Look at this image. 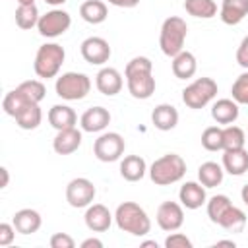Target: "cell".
<instances>
[{"instance_id":"74e56055","label":"cell","mask_w":248,"mask_h":248,"mask_svg":"<svg viewBox=\"0 0 248 248\" xmlns=\"http://www.w3.org/2000/svg\"><path fill=\"white\" fill-rule=\"evenodd\" d=\"M165 246H167V248H192V240H190L186 234L172 231V234L167 236Z\"/></svg>"},{"instance_id":"83f0119b","label":"cell","mask_w":248,"mask_h":248,"mask_svg":"<svg viewBox=\"0 0 248 248\" xmlns=\"http://www.w3.org/2000/svg\"><path fill=\"white\" fill-rule=\"evenodd\" d=\"M223 176H225V169L215 163V161H205L200 165L198 169V180L205 186V188H215L223 182Z\"/></svg>"},{"instance_id":"30bf717a","label":"cell","mask_w":248,"mask_h":248,"mask_svg":"<svg viewBox=\"0 0 248 248\" xmlns=\"http://www.w3.org/2000/svg\"><path fill=\"white\" fill-rule=\"evenodd\" d=\"M95 194H97L95 184L83 176L70 180L66 186V202L76 209L91 205V202L95 200Z\"/></svg>"},{"instance_id":"f546056e","label":"cell","mask_w":248,"mask_h":248,"mask_svg":"<svg viewBox=\"0 0 248 248\" xmlns=\"http://www.w3.org/2000/svg\"><path fill=\"white\" fill-rule=\"evenodd\" d=\"M184 10L190 16L202 17V19H209V17L217 16L215 0H184Z\"/></svg>"},{"instance_id":"5b68a950","label":"cell","mask_w":248,"mask_h":248,"mask_svg":"<svg viewBox=\"0 0 248 248\" xmlns=\"http://www.w3.org/2000/svg\"><path fill=\"white\" fill-rule=\"evenodd\" d=\"M64 58H66V50L58 43L41 45L37 48L35 62H33V70H35L37 78L50 79V78L58 76V72H60V68L64 64Z\"/></svg>"},{"instance_id":"f1b7e54d","label":"cell","mask_w":248,"mask_h":248,"mask_svg":"<svg viewBox=\"0 0 248 248\" xmlns=\"http://www.w3.org/2000/svg\"><path fill=\"white\" fill-rule=\"evenodd\" d=\"M14 118L21 130H35L43 120V112H41L39 103H27Z\"/></svg>"},{"instance_id":"7402d4cb","label":"cell","mask_w":248,"mask_h":248,"mask_svg":"<svg viewBox=\"0 0 248 248\" xmlns=\"http://www.w3.org/2000/svg\"><path fill=\"white\" fill-rule=\"evenodd\" d=\"M48 124L58 132L66 128H74L78 124V116L68 105H52L48 110Z\"/></svg>"},{"instance_id":"7c38bea8","label":"cell","mask_w":248,"mask_h":248,"mask_svg":"<svg viewBox=\"0 0 248 248\" xmlns=\"http://www.w3.org/2000/svg\"><path fill=\"white\" fill-rule=\"evenodd\" d=\"M79 52H81L83 60L93 66H101V64L108 62V58H110V46L103 37H87L81 43Z\"/></svg>"},{"instance_id":"5bb4252c","label":"cell","mask_w":248,"mask_h":248,"mask_svg":"<svg viewBox=\"0 0 248 248\" xmlns=\"http://www.w3.org/2000/svg\"><path fill=\"white\" fill-rule=\"evenodd\" d=\"M83 221H85V225H87L89 231H93V232H105V231H108V227L112 223V213L103 203H91V205H87V211L83 215Z\"/></svg>"},{"instance_id":"c3c4849f","label":"cell","mask_w":248,"mask_h":248,"mask_svg":"<svg viewBox=\"0 0 248 248\" xmlns=\"http://www.w3.org/2000/svg\"><path fill=\"white\" fill-rule=\"evenodd\" d=\"M141 246H153V248H157V242L155 240H145Z\"/></svg>"},{"instance_id":"e575fe53","label":"cell","mask_w":248,"mask_h":248,"mask_svg":"<svg viewBox=\"0 0 248 248\" xmlns=\"http://www.w3.org/2000/svg\"><path fill=\"white\" fill-rule=\"evenodd\" d=\"M29 101H25V97L17 91V89H12V91H8L6 95H4V101H2V108H4V112L6 114H10V116H16L25 105H27Z\"/></svg>"},{"instance_id":"ee69618b","label":"cell","mask_w":248,"mask_h":248,"mask_svg":"<svg viewBox=\"0 0 248 248\" xmlns=\"http://www.w3.org/2000/svg\"><path fill=\"white\" fill-rule=\"evenodd\" d=\"M0 172H2V184H0V188H6V186H8V182H10L8 169H6V167H2V169H0Z\"/></svg>"},{"instance_id":"484cf974","label":"cell","mask_w":248,"mask_h":248,"mask_svg":"<svg viewBox=\"0 0 248 248\" xmlns=\"http://www.w3.org/2000/svg\"><path fill=\"white\" fill-rule=\"evenodd\" d=\"M215 225L223 227V229L229 231V232H240V231L246 227V213H244L240 207H236V205L231 203V205L225 209V213L219 217V221H217Z\"/></svg>"},{"instance_id":"52a82bcc","label":"cell","mask_w":248,"mask_h":248,"mask_svg":"<svg viewBox=\"0 0 248 248\" xmlns=\"http://www.w3.org/2000/svg\"><path fill=\"white\" fill-rule=\"evenodd\" d=\"M56 95L66 101H79L91 89V79L81 72H66L56 78Z\"/></svg>"},{"instance_id":"9c48e42d","label":"cell","mask_w":248,"mask_h":248,"mask_svg":"<svg viewBox=\"0 0 248 248\" xmlns=\"http://www.w3.org/2000/svg\"><path fill=\"white\" fill-rule=\"evenodd\" d=\"M72 25V17L68 12L64 10H50L46 12L45 16L39 17V23H37V29L43 37H48V39H54V37H60L64 35Z\"/></svg>"},{"instance_id":"603a6c76","label":"cell","mask_w":248,"mask_h":248,"mask_svg":"<svg viewBox=\"0 0 248 248\" xmlns=\"http://www.w3.org/2000/svg\"><path fill=\"white\" fill-rule=\"evenodd\" d=\"M145 172H147V165H145V159L140 155H128L120 161V176L128 182L141 180Z\"/></svg>"},{"instance_id":"f6af8a7d","label":"cell","mask_w":248,"mask_h":248,"mask_svg":"<svg viewBox=\"0 0 248 248\" xmlns=\"http://www.w3.org/2000/svg\"><path fill=\"white\" fill-rule=\"evenodd\" d=\"M215 246H231V248H234L236 244H234V240H217Z\"/></svg>"},{"instance_id":"6da1fadb","label":"cell","mask_w":248,"mask_h":248,"mask_svg":"<svg viewBox=\"0 0 248 248\" xmlns=\"http://www.w3.org/2000/svg\"><path fill=\"white\" fill-rule=\"evenodd\" d=\"M128 91L134 99H149L155 93L153 64L147 56H134L124 68Z\"/></svg>"},{"instance_id":"8992f818","label":"cell","mask_w":248,"mask_h":248,"mask_svg":"<svg viewBox=\"0 0 248 248\" xmlns=\"http://www.w3.org/2000/svg\"><path fill=\"white\" fill-rule=\"evenodd\" d=\"M217 95V83L211 78H198L182 89V101L188 108H203Z\"/></svg>"},{"instance_id":"3957f363","label":"cell","mask_w":248,"mask_h":248,"mask_svg":"<svg viewBox=\"0 0 248 248\" xmlns=\"http://www.w3.org/2000/svg\"><path fill=\"white\" fill-rule=\"evenodd\" d=\"M188 37V25L182 17L170 16L163 21L161 33H159V46L165 56L174 58L178 52L184 50V43Z\"/></svg>"},{"instance_id":"d590c367","label":"cell","mask_w":248,"mask_h":248,"mask_svg":"<svg viewBox=\"0 0 248 248\" xmlns=\"http://www.w3.org/2000/svg\"><path fill=\"white\" fill-rule=\"evenodd\" d=\"M231 203H232L231 198L225 196V194H217V196H213V198L207 202V217L211 219V223H217L219 217L225 213V209H227Z\"/></svg>"},{"instance_id":"9a60e30c","label":"cell","mask_w":248,"mask_h":248,"mask_svg":"<svg viewBox=\"0 0 248 248\" xmlns=\"http://www.w3.org/2000/svg\"><path fill=\"white\" fill-rule=\"evenodd\" d=\"M79 145H81V132L76 126L66 128V130H58L54 140H52V149L58 155H72L74 151H78Z\"/></svg>"},{"instance_id":"d4e9b609","label":"cell","mask_w":248,"mask_h":248,"mask_svg":"<svg viewBox=\"0 0 248 248\" xmlns=\"http://www.w3.org/2000/svg\"><path fill=\"white\" fill-rule=\"evenodd\" d=\"M196 70H198V62H196V56L192 52L182 50L172 58V74H174V78L190 79V78H194Z\"/></svg>"},{"instance_id":"681fc988","label":"cell","mask_w":248,"mask_h":248,"mask_svg":"<svg viewBox=\"0 0 248 248\" xmlns=\"http://www.w3.org/2000/svg\"><path fill=\"white\" fill-rule=\"evenodd\" d=\"M17 4H21V6H27V4H35V0H17Z\"/></svg>"},{"instance_id":"bcb514c9","label":"cell","mask_w":248,"mask_h":248,"mask_svg":"<svg viewBox=\"0 0 248 248\" xmlns=\"http://www.w3.org/2000/svg\"><path fill=\"white\" fill-rule=\"evenodd\" d=\"M240 198H242V202L248 205V184L242 186V190H240Z\"/></svg>"},{"instance_id":"d6986e66","label":"cell","mask_w":248,"mask_h":248,"mask_svg":"<svg viewBox=\"0 0 248 248\" xmlns=\"http://www.w3.org/2000/svg\"><path fill=\"white\" fill-rule=\"evenodd\" d=\"M248 16V0H223L219 17L225 25H238Z\"/></svg>"},{"instance_id":"b9f144b4","label":"cell","mask_w":248,"mask_h":248,"mask_svg":"<svg viewBox=\"0 0 248 248\" xmlns=\"http://www.w3.org/2000/svg\"><path fill=\"white\" fill-rule=\"evenodd\" d=\"M108 4H112L116 8H136L140 4V0H108Z\"/></svg>"},{"instance_id":"277c9868","label":"cell","mask_w":248,"mask_h":248,"mask_svg":"<svg viewBox=\"0 0 248 248\" xmlns=\"http://www.w3.org/2000/svg\"><path fill=\"white\" fill-rule=\"evenodd\" d=\"M184 174H186V161L178 153H167V155L155 159L153 165L149 167V178L157 186L174 184V182L182 180Z\"/></svg>"},{"instance_id":"2e32d148","label":"cell","mask_w":248,"mask_h":248,"mask_svg":"<svg viewBox=\"0 0 248 248\" xmlns=\"http://www.w3.org/2000/svg\"><path fill=\"white\" fill-rule=\"evenodd\" d=\"M178 200L186 209H198L203 203H207L205 186L202 182H184L178 190Z\"/></svg>"},{"instance_id":"cb8c5ba5","label":"cell","mask_w":248,"mask_h":248,"mask_svg":"<svg viewBox=\"0 0 248 248\" xmlns=\"http://www.w3.org/2000/svg\"><path fill=\"white\" fill-rule=\"evenodd\" d=\"M211 118L217 124H232L238 118V103L234 99H219L211 107Z\"/></svg>"},{"instance_id":"7dc6e473","label":"cell","mask_w":248,"mask_h":248,"mask_svg":"<svg viewBox=\"0 0 248 248\" xmlns=\"http://www.w3.org/2000/svg\"><path fill=\"white\" fill-rule=\"evenodd\" d=\"M46 4H50V6H60V4H64L66 0H45Z\"/></svg>"},{"instance_id":"836d02e7","label":"cell","mask_w":248,"mask_h":248,"mask_svg":"<svg viewBox=\"0 0 248 248\" xmlns=\"http://www.w3.org/2000/svg\"><path fill=\"white\" fill-rule=\"evenodd\" d=\"M202 145L207 151H223V128L209 126L202 134Z\"/></svg>"},{"instance_id":"60d3db41","label":"cell","mask_w":248,"mask_h":248,"mask_svg":"<svg viewBox=\"0 0 248 248\" xmlns=\"http://www.w3.org/2000/svg\"><path fill=\"white\" fill-rule=\"evenodd\" d=\"M236 62H238V66L248 70V35L240 41V45L236 48Z\"/></svg>"},{"instance_id":"4316f807","label":"cell","mask_w":248,"mask_h":248,"mask_svg":"<svg viewBox=\"0 0 248 248\" xmlns=\"http://www.w3.org/2000/svg\"><path fill=\"white\" fill-rule=\"evenodd\" d=\"M79 16L83 21L97 25V23H103L107 19L108 10H107V4L103 0H85L79 6Z\"/></svg>"},{"instance_id":"8fae6325","label":"cell","mask_w":248,"mask_h":248,"mask_svg":"<svg viewBox=\"0 0 248 248\" xmlns=\"http://www.w3.org/2000/svg\"><path fill=\"white\" fill-rule=\"evenodd\" d=\"M157 225L167 231V232H172V231H178L184 223V209H182V203H176V202H163L159 207H157Z\"/></svg>"},{"instance_id":"ffe728a7","label":"cell","mask_w":248,"mask_h":248,"mask_svg":"<svg viewBox=\"0 0 248 248\" xmlns=\"http://www.w3.org/2000/svg\"><path fill=\"white\" fill-rule=\"evenodd\" d=\"M151 122H153V126L157 130L169 132V130L176 128V124H178V110L172 105H169V103H161V105H157L153 108Z\"/></svg>"},{"instance_id":"1f68e13d","label":"cell","mask_w":248,"mask_h":248,"mask_svg":"<svg viewBox=\"0 0 248 248\" xmlns=\"http://www.w3.org/2000/svg\"><path fill=\"white\" fill-rule=\"evenodd\" d=\"M23 97L25 101L29 103H41L45 99V93H46V87L43 81L39 79H27V81H21L17 87H16Z\"/></svg>"},{"instance_id":"ac0fdd59","label":"cell","mask_w":248,"mask_h":248,"mask_svg":"<svg viewBox=\"0 0 248 248\" xmlns=\"http://www.w3.org/2000/svg\"><path fill=\"white\" fill-rule=\"evenodd\" d=\"M12 223H14L16 231L19 234H33V232H37L41 229L43 219H41L39 211H35L31 207H25V209H19V211L14 213Z\"/></svg>"},{"instance_id":"e0dca14e","label":"cell","mask_w":248,"mask_h":248,"mask_svg":"<svg viewBox=\"0 0 248 248\" xmlns=\"http://www.w3.org/2000/svg\"><path fill=\"white\" fill-rule=\"evenodd\" d=\"M83 132H101L110 124V112L105 107H91L79 118Z\"/></svg>"},{"instance_id":"7bdbcfd3","label":"cell","mask_w":248,"mask_h":248,"mask_svg":"<svg viewBox=\"0 0 248 248\" xmlns=\"http://www.w3.org/2000/svg\"><path fill=\"white\" fill-rule=\"evenodd\" d=\"M81 248H103V242L99 238H85L81 242Z\"/></svg>"},{"instance_id":"8d00e7d4","label":"cell","mask_w":248,"mask_h":248,"mask_svg":"<svg viewBox=\"0 0 248 248\" xmlns=\"http://www.w3.org/2000/svg\"><path fill=\"white\" fill-rule=\"evenodd\" d=\"M231 93H232V99L238 103V105H248V72L240 74L232 87H231Z\"/></svg>"},{"instance_id":"4fadbf2b","label":"cell","mask_w":248,"mask_h":248,"mask_svg":"<svg viewBox=\"0 0 248 248\" xmlns=\"http://www.w3.org/2000/svg\"><path fill=\"white\" fill-rule=\"evenodd\" d=\"M95 85H97V89H99L103 95L114 97V95H118V93L122 91L124 81H122V76H120V72H118L116 68L107 66V68H101V70L97 72V76H95Z\"/></svg>"},{"instance_id":"ba28073f","label":"cell","mask_w":248,"mask_h":248,"mask_svg":"<svg viewBox=\"0 0 248 248\" xmlns=\"http://www.w3.org/2000/svg\"><path fill=\"white\" fill-rule=\"evenodd\" d=\"M124 147H126V141L118 132H105L95 140L93 153L99 161L112 163V161H118L122 157Z\"/></svg>"},{"instance_id":"d6a6232c","label":"cell","mask_w":248,"mask_h":248,"mask_svg":"<svg viewBox=\"0 0 248 248\" xmlns=\"http://www.w3.org/2000/svg\"><path fill=\"white\" fill-rule=\"evenodd\" d=\"M246 143V134L242 128L234 124H227L223 128V151L225 149H240Z\"/></svg>"},{"instance_id":"4dcf8cb0","label":"cell","mask_w":248,"mask_h":248,"mask_svg":"<svg viewBox=\"0 0 248 248\" xmlns=\"http://www.w3.org/2000/svg\"><path fill=\"white\" fill-rule=\"evenodd\" d=\"M39 10L35 4H27V6H17L16 8V23L19 29H31V27H37L39 23Z\"/></svg>"},{"instance_id":"f35d334b","label":"cell","mask_w":248,"mask_h":248,"mask_svg":"<svg viewBox=\"0 0 248 248\" xmlns=\"http://www.w3.org/2000/svg\"><path fill=\"white\" fill-rule=\"evenodd\" d=\"M16 227L14 223H0V246H10L16 236Z\"/></svg>"},{"instance_id":"44dd1931","label":"cell","mask_w":248,"mask_h":248,"mask_svg":"<svg viewBox=\"0 0 248 248\" xmlns=\"http://www.w3.org/2000/svg\"><path fill=\"white\" fill-rule=\"evenodd\" d=\"M223 169L232 176H240L248 170V151L240 149H225L223 153Z\"/></svg>"},{"instance_id":"7a4b0ae2","label":"cell","mask_w":248,"mask_h":248,"mask_svg":"<svg viewBox=\"0 0 248 248\" xmlns=\"http://www.w3.org/2000/svg\"><path fill=\"white\" fill-rule=\"evenodd\" d=\"M114 221L120 231L130 232L134 236H145L151 231V221L141 205L136 202H124L114 211Z\"/></svg>"},{"instance_id":"ab89813d","label":"cell","mask_w":248,"mask_h":248,"mask_svg":"<svg viewBox=\"0 0 248 248\" xmlns=\"http://www.w3.org/2000/svg\"><path fill=\"white\" fill-rule=\"evenodd\" d=\"M50 246H52V248H74L76 242H74V238H72L70 234H66V232H54V234L50 236Z\"/></svg>"}]
</instances>
